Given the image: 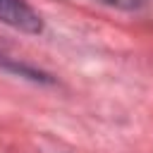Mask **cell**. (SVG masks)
Listing matches in <instances>:
<instances>
[{"instance_id": "6da1fadb", "label": "cell", "mask_w": 153, "mask_h": 153, "mask_svg": "<svg viewBox=\"0 0 153 153\" xmlns=\"http://www.w3.org/2000/svg\"><path fill=\"white\" fill-rule=\"evenodd\" d=\"M0 22L17 31H24V33L43 31V22H41L38 12L24 0H0Z\"/></svg>"}, {"instance_id": "7a4b0ae2", "label": "cell", "mask_w": 153, "mask_h": 153, "mask_svg": "<svg viewBox=\"0 0 153 153\" xmlns=\"http://www.w3.org/2000/svg\"><path fill=\"white\" fill-rule=\"evenodd\" d=\"M103 2H108V5H117V7H136V5H141L143 0H103Z\"/></svg>"}]
</instances>
